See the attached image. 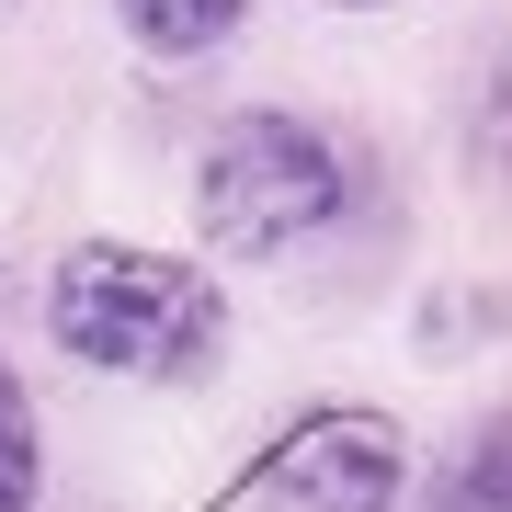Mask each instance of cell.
I'll return each mask as SVG.
<instances>
[{
	"instance_id": "obj_1",
	"label": "cell",
	"mask_w": 512,
	"mask_h": 512,
	"mask_svg": "<svg viewBox=\"0 0 512 512\" xmlns=\"http://www.w3.org/2000/svg\"><path fill=\"white\" fill-rule=\"evenodd\" d=\"M46 342L114 387H205L228 365V296L183 251L80 239L46 274Z\"/></svg>"
},
{
	"instance_id": "obj_2",
	"label": "cell",
	"mask_w": 512,
	"mask_h": 512,
	"mask_svg": "<svg viewBox=\"0 0 512 512\" xmlns=\"http://www.w3.org/2000/svg\"><path fill=\"white\" fill-rule=\"evenodd\" d=\"M342 205H353L342 137L285 103H239L194 160V239L217 262H285L319 228H342Z\"/></svg>"
},
{
	"instance_id": "obj_3",
	"label": "cell",
	"mask_w": 512,
	"mask_h": 512,
	"mask_svg": "<svg viewBox=\"0 0 512 512\" xmlns=\"http://www.w3.org/2000/svg\"><path fill=\"white\" fill-rule=\"evenodd\" d=\"M251 501H285V512H399L410 501V444H399V421L365 410V399H319L205 512H251Z\"/></svg>"
},
{
	"instance_id": "obj_4",
	"label": "cell",
	"mask_w": 512,
	"mask_h": 512,
	"mask_svg": "<svg viewBox=\"0 0 512 512\" xmlns=\"http://www.w3.org/2000/svg\"><path fill=\"white\" fill-rule=\"evenodd\" d=\"M114 12H126V35H137L148 57H205V46L239 35L251 0H114Z\"/></svg>"
},
{
	"instance_id": "obj_5",
	"label": "cell",
	"mask_w": 512,
	"mask_h": 512,
	"mask_svg": "<svg viewBox=\"0 0 512 512\" xmlns=\"http://www.w3.org/2000/svg\"><path fill=\"white\" fill-rule=\"evenodd\" d=\"M433 512H512V399H501V410L456 444V467H444Z\"/></svg>"
},
{
	"instance_id": "obj_6",
	"label": "cell",
	"mask_w": 512,
	"mask_h": 512,
	"mask_svg": "<svg viewBox=\"0 0 512 512\" xmlns=\"http://www.w3.org/2000/svg\"><path fill=\"white\" fill-rule=\"evenodd\" d=\"M467 171L512 194V35L490 46V69H478V92H467Z\"/></svg>"
},
{
	"instance_id": "obj_7",
	"label": "cell",
	"mask_w": 512,
	"mask_h": 512,
	"mask_svg": "<svg viewBox=\"0 0 512 512\" xmlns=\"http://www.w3.org/2000/svg\"><path fill=\"white\" fill-rule=\"evenodd\" d=\"M35 490H46V433H35L23 376L0 365V512H35Z\"/></svg>"
},
{
	"instance_id": "obj_8",
	"label": "cell",
	"mask_w": 512,
	"mask_h": 512,
	"mask_svg": "<svg viewBox=\"0 0 512 512\" xmlns=\"http://www.w3.org/2000/svg\"><path fill=\"white\" fill-rule=\"evenodd\" d=\"M12 296H23V274H12V262H0V308H12Z\"/></svg>"
},
{
	"instance_id": "obj_9",
	"label": "cell",
	"mask_w": 512,
	"mask_h": 512,
	"mask_svg": "<svg viewBox=\"0 0 512 512\" xmlns=\"http://www.w3.org/2000/svg\"><path fill=\"white\" fill-rule=\"evenodd\" d=\"M330 12H387V0H330Z\"/></svg>"
},
{
	"instance_id": "obj_10",
	"label": "cell",
	"mask_w": 512,
	"mask_h": 512,
	"mask_svg": "<svg viewBox=\"0 0 512 512\" xmlns=\"http://www.w3.org/2000/svg\"><path fill=\"white\" fill-rule=\"evenodd\" d=\"M0 12H12V0H0Z\"/></svg>"
}]
</instances>
